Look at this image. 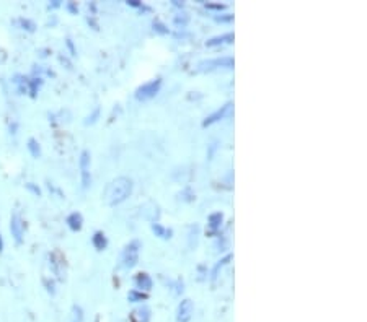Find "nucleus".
<instances>
[{"label":"nucleus","instance_id":"obj_1","mask_svg":"<svg viewBox=\"0 0 367 322\" xmlns=\"http://www.w3.org/2000/svg\"><path fill=\"white\" fill-rule=\"evenodd\" d=\"M132 187H134V182H132L131 177L119 176V177L113 179L111 182L107 184V187H104V190H103V200L108 205L121 204L131 196Z\"/></svg>","mask_w":367,"mask_h":322},{"label":"nucleus","instance_id":"obj_2","mask_svg":"<svg viewBox=\"0 0 367 322\" xmlns=\"http://www.w3.org/2000/svg\"><path fill=\"white\" fill-rule=\"evenodd\" d=\"M139 250H140V242L131 241L129 244L124 247L123 254H121V267H124V269L136 267L139 262Z\"/></svg>","mask_w":367,"mask_h":322},{"label":"nucleus","instance_id":"obj_3","mask_svg":"<svg viewBox=\"0 0 367 322\" xmlns=\"http://www.w3.org/2000/svg\"><path fill=\"white\" fill-rule=\"evenodd\" d=\"M234 57L230 55H224V57H216V59H207V60H201L197 63V70L201 72H211L216 69H232L234 67Z\"/></svg>","mask_w":367,"mask_h":322},{"label":"nucleus","instance_id":"obj_4","mask_svg":"<svg viewBox=\"0 0 367 322\" xmlns=\"http://www.w3.org/2000/svg\"><path fill=\"white\" fill-rule=\"evenodd\" d=\"M49 266H51L53 274L56 275L58 280H64L67 274V264H66V257L61 250L56 249L49 254Z\"/></svg>","mask_w":367,"mask_h":322},{"label":"nucleus","instance_id":"obj_5","mask_svg":"<svg viewBox=\"0 0 367 322\" xmlns=\"http://www.w3.org/2000/svg\"><path fill=\"white\" fill-rule=\"evenodd\" d=\"M160 87H162L160 78H155V80L147 82L144 85H140V87L136 90V98L139 99V101H149V99H152L160 91Z\"/></svg>","mask_w":367,"mask_h":322},{"label":"nucleus","instance_id":"obj_6","mask_svg":"<svg viewBox=\"0 0 367 322\" xmlns=\"http://www.w3.org/2000/svg\"><path fill=\"white\" fill-rule=\"evenodd\" d=\"M10 233H12L17 244H22L23 233H25V223H23V218L20 217L18 213H13L12 218H10Z\"/></svg>","mask_w":367,"mask_h":322},{"label":"nucleus","instance_id":"obj_7","mask_svg":"<svg viewBox=\"0 0 367 322\" xmlns=\"http://www.w3.org/2000/svg\"><path fill=\"white\" fill-rule=\"evenodd\" d=\"M79 164H80V171H82V187L87 189L88 185L91 184V176H90V152L88 150H83L80 153V160H79Z\"/></svg>","mask_w":367,"mask_h":322},{"label":"nucleus","instance_id":"obj_8","mask_svg":"<svg viewBox=\"0 0 367 322\" xmlns=\"http://www.w3.org/2000/svg\"><path fill=\"white\" fill-rule=\"evenodd\" d=\"M193 312H194V304L191 299H183L178 306V311H176V320L189 322L193 317Z\"/></svg>","mask_w":367,"mask_h":322},{"label":"nucleus","instance_id":"obj_9","mask_svg":"<svg viewBox=\"0 0 367 322\" xmlns=\"http://www.w3.org/2000/svg\"><path fill=\"white\" fill-rule=\"evenodd\" d=\"M230 109H232V103H225L224 106H221V109H217L216 112H213V114H211V116H207L206 119H204L202 125H204V127H207V125H211V124L217 122V120L225 119V117H227V114L230 112Z\"/></svg>","mask_w":367,"mask_h":322},{"label":"nucleus","instance_id":"obj_10","mask_svg":"<svg viewBox=\"0 0 367 322\" xmlns=\"http://www.w3.org/2000/svg\"><path fill=\"white\" fill-rule=\"evenodd\" d=\"M234 33H224V34H219V36H214V38H211L206 41V46L209 47H214V46H219V44H230V42H234Z\"/></svg>","mask_w":367,"mask_h":322},{"label":"nucleus","instance_id":"obj_11","mask_svg":"<svg viewBox=\"0 0 367 322\" xmlns=\"http://www.w3.org/2000/svg\"><path fill=\"white\" fill-rule=\"evenodd\" d=\"M66 221H67V226L72 231H80L82 226H83V217H82V213H79V212H72L67 217Z\"/></svg>","mask_w":367,"mask_h":322},{"label":"nucleus","instance_id":"obj_12","mask_svg":"<svg viewBox=\"0 0 367 322\" xmlns=\"http://www.w3.org/2000/svg\"><path fill=\"white\" fill-rule=\"evenodd\" d=\"M149 319H150V309L147 306L137 307V309H134L131 314L132 322H149Z\"/></svg>","mask_w":367,"mask_h":322},{"label":"nucleus","instance_id":"obj_13","mask_svg":"<svg viewBox=\"0 0 367 322\" xmlns=\"http://www.w3.org/2000/svg\"><path fill=\"white\" fill-rule=\"evenodd\" d=\"M136 285H137V288L149 291L152 288V278H150V275L145 274V272H140V274L136 275Z\"/></svg>","mask_w":367,"mask_h":322},{"label":"nucleus","instance_id":"obj_14","mask_svg":"<svg viewBox=\"0 0 367 322\" xmlns=\"http://www.w3.org/2000/svg\"><path fill=\"white\" fill-rule=\"evenodd\" d=\"M209 228H211V231L216 233L217 230H221V226H222V221H224V215L221 212H214V213H211L209 215Z\"/></svg>","mask_w":367,"mask_h":322},{"label":"nucleus","instance_id":"obj_15","mask_svg":"<svg viewBox=\"0 0 367 322\" xmlns=\"http://www.w3.org/2000/svg\"><path fill=\"white\" fill-rule=\"evenodd\" d=\"M91 242H93V246L98 249V250H104L108 246V239H107V236H104L103 231H96L93 234V238H91Z\"/></svg>","mask_w":367,"mask_h":322},{"label":"nucleus","instance_id":"obj_16","mask_svg":"<svg viewBox=\"0 0 367 322\" xmlns=\"http://www.w3.org/2000/svg\"><path fill=\"white\" fill-rule=\"evenodd\" d=\"M41 85H43V80H41L39 77H33V78H28V93H30V96H36L38 91L41 88Z\"/></svg>","mask_w":367,"mask_h":322},{"label":"nucleus","instance_id":"obj_17","mask_svg":"<svg viewBox=\"0 0 367 322\" xmlns=\"http://www.w3.org/2000/svg\"><path fill=\"white\" fill-rule=\"evenodd\" d=\"M152 231L155 233V236H160V238H164V239L172 238V234H173L172 230H168V228L162 226L160 223H152Z\"/></svg>","mask_w":367,"mask_h":322},{"label":"nucleus","instance_id":"obj_18","mask_svg":"<svg viewBox=\"0 0 367 322\" xmlns=\"http://www.w3.org/2000/svg\"><path fill=\"white\" fill-rule=\"evenodd\" d=\"M232 259H234V255H232V254H227V255H225L224 257V259H221V261H219L217 264H216V266H214V269H213V272H211V278H213V280H216V278H217V275H219V270H221L224 266H227V264L232 261Z\"/></svg>","mask_w":367,"mask_h":322},{"label":"nucleus","instance_id":"obj_19","mask_svg":"<svg viewBox=\"0 0 367 322\" xmlns=\"http://www.w3.org/2000/svg\"><path fill=\"white\" fill-rule=\"evenodd\" d=\"M28 152L31 153L33 158H39L41 156V147H39V142L36 139H30L28 140Z\"/></svg>","mask_w":367,"mask_h":322},{"label":"nucleus","instance_id":"obj_20","mask_svg":"<svg viewBox=\"0 0 367 322\" xmlns=\"http://www.w3.org/2000/svg\"><path fill=\"white\" fill-rule=\"evenodd\" d=\"M15 23L22 28V30H25V31H30V33H33L34 30H36V25H34V21H31L30 18H18Z\"/></svg>","mask_w":367,"mask_h":322},{"label":"nucleus","instance_id":"obj_21","mask_svg":"<svg viewBox=\"0 0 367 322\" xmlns=\"http://www.w3.org/2000/svg\"><path fill=\"white\" fill-rule=\"evenodd\" d=\"M13 83L18 87L20 93H28V78H25L22 75H17L15 78H13Z\"/></svg>","mask_w":367,"mask_h":322},{"label":"nucleus","instance_id":"obj_22","mask_svg":"<svg viewBox=\"0 0 367 322\" xmlns=\"http://www.w3.org/2000/svg\"><path fill=\"white\" fill-rule=\"evenodd\" d=\"M128 298H129V301H142V299H147V295H145V293H142V291L132 290V291H129Z\"/></svg>","mask_w":367,"mask_h":322},{"label":"nucleus","instance_id":"obj_23","mask_svg":"<svg viewBox=\"0 0 367 322\" xmlns=\"http://www.w3.org/2000/svg\"><path fill=\"white\" fill-rule=\"evenodd\" d=\"M175 25L176 26H186L188 25V21H189V15H188V13H180V15H176L175 17Z\"/></svg>","mask_w":367,"mask_h":322},{"label":"nucleus","instance_id":"obj_24","mask_svg":"<svg viewBox=\"0 0 367 322\" xmlns=\"http://www.w3.org/2000/svg\"><path fill=\"white\" fill-rule=\"evenodd\" d=\"M83 319V312L80 306H74L72 307V322H82Z\"/></svg>","mask_w":367,"mask_h":322},{"label":"nucleus","instance_id":"obj_25","mask_svg":"<svg viewBox=\"0 0 367 322\" xmlns=\"http://www.w3.org/2000/svg\"><path fill=\"white\" fill-rule=\"evenodd\" d=\"M214 18H216V21H219V23H230V21H234V15H232V13H224V15H216Z\"/></svg>","mask_w":367,"mask_h":322},{"label":"nucleus","instance_id":"obj_26","mask_svg":"<svg viewBox=\"0 0 367 322\" xmlns=\"http://www.w3.org/2000/svg\"><path fill=\"white\" fill-rule=\"evenodd\" d=\"M26 189H28V190H31L34 196H41V189L36 187V185H34L33 182H28V184H26Z\"/></svg>","mask_w":367,"mask_h":322},{"label":"nucleus","instance_id":"obj_27","mask_svg":"<svg viewBox=\"0 0 367 322\" xmlns=\"http://www.w3.org/2000/svg\"><path fill=\"white\" fill-rule=\"evenodd\" d=\"M207 9L211 10H224L225 9V4H206Z\"/></svg>","mask_w":367,"mask_h":322},{"label":"nucleus","instance_id":"obj_28","mask_svg":"<svg viewBox=\"0 0 367 322\" xmlns=\"http://www.w3.org/2000/svg\"><path fill=\"white\" fill-rule=\"evenodd\" d=\"M153 28H155V30H157L159 33H162V34H165V33H168V30H165V25H162V23H159V21H157V23H153Z\"/></svg>","mask_w":367,"mask_h":322},{"label":"nucleus","instance_id":"obj_29","mask_svg":"<svg viewBox=\"0 0 367 322\" xmlns=\"http://www.w3.org/2000/svg\"><path fill=\"white\" fill-rule=\"evenodd\" d=\"M98 114H100V109H95V112L91 114V116H88V117H87L85 124H91V122H95V117L98 116Z\"/></svg>","mask_w":367,"mask_h":322},{"label":"nucleus","instance_id":"obj_30","mask_svg":"<svg viewBox=\"0 0 367 322\" xmlns=\"http://www.w3.org/2000/svg\"><path fill=\"white\" fill-rule=\"evenodd\" d=\"M67 9H69L70 12H72V13H77V12H79V7H75L72 2H69V4H67Z\"/></svg>","mask_w":367,"mask_h":322},{"label":"nucleus","instance_id":"obj_31","mask_svg":"<svg viewBox=\"0 0 367 322\" xmlns=\"http://www.w3.org/2000/svg\"><path fill=\"white\" fill-rule=\"evenodd\" d=\"M128 5H131V7H142V4L137 2V0H129Z\"/></svg>","mask_w":367,"mask_h":322},{"label":"nucleus","instance_id":"obj_32","mask_svg":"<svg viewBox=\"0 0 367 322\" xmlns=\"http://www.w3.org/2000/svg\"><path fill=\"white\" fill-rule=\"evenodd\" d=\"M58 7H61V2H58V0L53 4H49V9H58Z\"/></svg>","mask_w":367,"mask_h":322},{"label":"nucleus","instance_id":"obj_33","mask_svg":"<svg viewBox=\"0 0 367 322\" xmlns=\"http://www.w3.org/2000/svg\"><path fill=\"white\" fill-rule=\"evenodd\" d=\"M4 250V238H2V234H0V252Z\"/></svg>","mask_w":367,"mask_h":322}]
</instances>
